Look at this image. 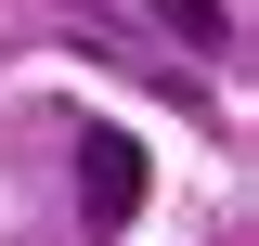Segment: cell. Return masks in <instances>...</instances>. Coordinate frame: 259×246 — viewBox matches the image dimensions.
Masks as SVG:
<instances>
[{"instance_id": "cell-2", "label": "cell", "mask_w": 259, "mask_h": 246, "mask_svg": "<svg viewBox=\"0 0 259 246\" xmlns=\"http://www.w3.org/2000/svg\"><path fill=\"white\" fill-rule=\"evenodd\" d=\"M156 13L194 39V52H233V13H221V0H156Z\"/></svg>"}, {"instance_id": "cell-1", "label": "cell", "mask_w": 259, "mask_h": 246, "mask_svg": "<svg viewBox=\"0 0 259 246\" xmlns=\"http://www.w3.org/2000/svg\"><path fill=\"white\" fill-rule=\"evenodd\" d=\"M130 208H143V143H130V130H91V143H78V220L117 233Z\"/></svg>"}]
</instances>
